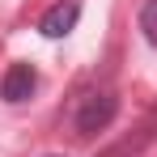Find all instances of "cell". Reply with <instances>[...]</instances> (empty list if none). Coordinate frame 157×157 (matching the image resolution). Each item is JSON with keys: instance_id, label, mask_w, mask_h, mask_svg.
I'll use <instances>...</instances> for the list:
<instances>
[{"instance_id": "3", "label": "cell", "mask_w": 157, "mask_h": 157, "mask_svg": "<svg viewBox=\"0 0 157 157\" xmlns=\"http://www.w3.org/2000/svg\"><path fill=\"white\" fill-rule=\"evenodd\" d=\"M34 85H38V72L30 64H13L4 72V81H0V98L4 102H26L30 94H34Z\"/></svg>"}, {"instance_id": "2", "label": "cell", "mask_w": 157, "mask_h": 157, "mask_svg": "<svg viewBox=\"0 0 157 157\" xmlns=\"http://www.w3.org/2000/svg\"><path fill=\"white\" fill-rule=\"evenodd\" d=\"M81 21V4L77 0H59V4H51L47 13H43V21H38V30L47 34V38H64V34H72Z\"/></svg>"}, {"instance_id": "1", "label": "cell", "mask_w": 157, "mask_h": 157, "mask_svg": "<svg viewBox=\"0 0 157 157\" xmlns=\"http://www.w3.org/2000/svg\"><path fill=\"white\" fill-rule=\"evenodd\" d=\"M115 115H119V98L110 89H85L72 110V128H77V136H94V132L110 128Z\"/></svg>"}, {"instance_id": "4", "label": "cell", "mask_w": 157, "mask_h": 157, "mask_svg": "<svg viewBox=\"0 0 157 157\" xmlns=\"http://www.w3.org/2000/svg\"><path fill=\"white\" fill-rule=\"evenodd\" d=\"M140 30H144L149 43H157V0H144V9H140Z\"/></svg>"}]
</instances>
